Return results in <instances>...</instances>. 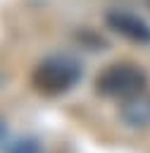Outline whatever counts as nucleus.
I'll return each mask as SVG.
<instances>
[{"mask_svg": "<svg viewBox=\"0 0 150 153\" xmlns=\"http://www.w3.org/2000/svg\"><path fill=\"white\" fill-rule=\"evenodd\" d=\"M81 79V65L71 55H50L40 60L31 72V86L40 96H62Z\"/></svg>", "mask_w": 150, "mask_h": 153, "instance_id": "1", "label": "nucleus"}, {"mask_svg": "<svg viewBox=\"0 0 150 153\" xmlns=\"http://www.w3.org/2000/svg\"><path fill=\"white\" fill-rule=\"evenodd\" d=\"M145 86H148V74L133 62L107 65L95 79V91L102 98H112L119 103H126V100L143 96Z\"/></svg>", "mask_w": 150, "mask_h": 153, "instance_id": "2", "label": "nucleus"}, {"mask_svg": "<svg viewBox=\"0 0 150 153\" xmlns=\"http://www.w3.org/2000/svg\"><path fill=\"white\" fill-rule=\"evenodd\" d=\"M105 22L114 33H119V36L133 41V43H150V24L133 12L110 10L105 14Z\"/></svg>", "mask_w": 150, "mask_h": 153, "instance_id": "3", "label": "nucleus"}, {"mask_svg": "<svg viewBox=\"0 0 150 153\" xmlns=\"http://www.w3.org/2000/svg\"><path fill=\"white\" fill-rule=\"evenodd\" d=\"M121 115H124V120H126L129 124L143 127V124L150 122V103H148L143 96H138V98H133V100H126L124 108H121Z\"/></svg>", "mask_w": 150, "mask_h": 153, "instance_id": "4", "label": "nucleus"}, {"mask_svg": "<svg viewBox=\"0 0 150 153\" xmlns=\"http://www.w3.org/2000/svg\"><path fill=\"white\" fill-rule=\"evenodd\" d=\"M7 153H43V151H40L38 139H33V136H19V139H14L10 143Z\"/></svg>", "mask_w": 150, "mask_h": 153, "instance_id": "5", "label": "nucleus"}, {"mask_svg": "<svg viewBox=\"0 0 150 153\" xmlns=\"http://www.w3.org/2000/svg\"><path fill=\"white\" fill-rule=\"evenodd\" d=\"M5 136H7V127H5V122L0 120V143L5 141Z\"/></svg>", "mask_w": 150, "mask_h": 153, "instance_id": "6", "label": "nucleus"}]
</instances>
